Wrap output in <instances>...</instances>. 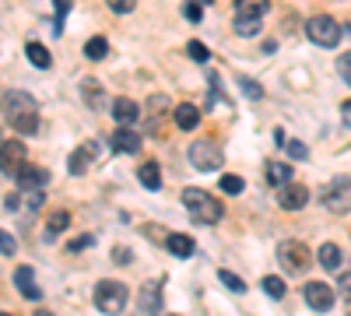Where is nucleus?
Wrapping results in <instances>:
<instances>
[{
	"instance_id": "nucleus-30",
	"label": "nucleus",
	"mask_w": 351,
	"mask_h": 316,
	"mask_svg": "<svg viewBox=\"0 0 351 316\" xmlns=\"http://www.w3.org/2000/svg\"><path fill=\"white\" fill-rule=\"evenodd\" d=\"M218 183H221L225 193H243V176H236V172H225Z\"/></svg>"
},
{
	"instance_id": "nucleus-12",
	"label": "nucleus",
	"mask_w": 351,
	"mask_h": 316,
	"mask_svg": "<svg viewBox=\"0 0 351 316\" xmlns=\"http://www.w3.org/2000/svg\"><path fill=\"white\" fill-rule=\"evenodd\" d=\"M14 284H18V292H21L25 299H32V302H39V299H43V292H39V284H36L32 267H18V271H14Z\"/></svg>"
},
{
	"instance_id": "nucleus-39",
	"label": "nucleus",
	"mask_w": 351,
	"mask_h": 316,
	"mask_svg": "<svg viewBox=\"0 0 351 316\" xmlns=\"http://www.w3.org/2000/svg\"><path fill=\"white\" fill-rule=\"evenodd\" d=\"M25 204L32 208V211L43 208V190H25Z\"/></svg>"
},
{
	"instance_id": "nucleus-33",
	"label": "nucleus",
	"mask_w": 351,
	"mask_h": 316,
	"mask_svg": "<svg viewBox=\"0 0 351 316\" xmlns=\"http://www.w3.org/2000/svg\"><path fill=\"white\" fill-rule=\"evenodd\" d=\"M337 295H341L344 302H351V271H344V274L337 278Z\"/></svg>"
},
{
	"instance_id": "nucleus-46",
	"label": "nucleus",
	"mask_w": 351,
	"mask_h": 316,
	"mask_svg": "<svg viewBox=\"0 0 351 316\" xmlns=\"http://www.w3.org/2000/svg\"><path fill=\"white\" fill-rule=\"evenodd\" d=\"M0 316H11V313H0Z\"/></svg>"
},
{
	"instance_id": "nucleus-23",
	"label": "nucleus",
	"mask_w": 351,
	"mask_h": 316,
	"mask_svg": "<svg viewBox=\"0 0 351 316\" xmlns=\"http://www.w3.org/2000/svg\"><path fill=\"white\" fill-rule=\"evenodd\" d=\"M25 53H28V60H32L39 71H46V67L53 64V56H49V49H46L43 42H28V46H25Z\"/></svg>"
},
{
	"instance_id": "nucleus-14",
	"label": "nucleus",
	"mask_w": 351,
	"mask_h": 316,
	"mask_svg": "<svg viewBox=\"0 0 351 316\" xmlns=\"http://www.w3.org/2000/svg\"><path fill=\"white\" fill-rule=\"evenodd\" d=\"M112 117H116V123L130 127V123H137V117H141V106H137L134 99H116V102H112Z\"/></svg>"
},
{
	"instance_id": "nucleus-37",
	"label": "nucleus",
	"mask_w": 351,
	"mask_h": 316,
	"mask_svg": "<svg viewBox=\"0 0 351 316\" xmlns=\"http://www.w3.org/2000/svg\"><path fill=\"white\" fill-rule=\"evenodd\" d=\"M18 250V243H14V236H8L4 232V228H0V253H4V256H11Z\"/></svg>"
},
{
	"instance_id": "nucleus-32",
	"label": "nucleus",
	"mask_w": 351,
	"mask_h": 316,
	"mask_svg": "<svg viewBox=\"0 0 351 316\" xmlns=\"http://www.w3.org/2000/svg\"><path fill=\"white\" fill-rule=\"evenodd\" d=\"M285 148H288V155H291V158H299V162H302V158H309V148L302 145V141H285Z\"/></svg>"
},
{
	"instance_id": "nucleus-17",
	"label": "nucleus",
	"mask_w": 351,
	"mask_h": 316,
	"mask_svg": "<svg viewBox=\"0 0 351 316\" xmlns=\"http://www.w3.org/2000/svg\"><path fill=\"white\" fill-rule=\"evenodd\" d=\"M137 180H141L144 190H158V186H162V169H158V162H144V165L137 169Z\"/></svg>"
},
{
	"instance_id": "nucleus-10",
	"label": "nucleus",
	"mask_w": 351,
	"mask_h": 316,
	"mask_svg": "<svg viewBox=\"0 0 351 316\" xmlns=\"http://www.w3.org/2000/svg\"><path fill=\"white\" fill-rule=\"evenodd\" d=\"M278 200H281V208H285V211H299V208H306V204H309V190H306L302 183L291 180V183H285V186H281Z\"/></svg>"
},
{
	"instance_id": "nucleus-22",
	"label": "nucleus",
	"mask_w": 351,
	"mask_h": 316,
	"mask_svg": "<svg viewBox=\"0 0 351 316\" xmlns=\"http://www.w3.org/2000/svg\"><path fill=\"white\" fill-rule=\"evenodd\" d=\"M67 165H71V172H74V176H84V172H88V165H92V145H88V148L81 145L77 151H71V162H67Z\"/></svg>"
},
{
	"instance_id": "nucleus-31",
	"label": "nucleus",
	"mask_w": 351,
	"mask_h": 316,
	"mask_svg": "<svg viewBox=\"0 0 351 316\" xmlns=\"http://www.w3.org/2000/svg\"><path fill=\"white\" fill-rule=\"evenodd\" d=\"M239 88H243V92H246L253 102H256V99H263V88H260L256 81H250V77H239Z\"/></svg>"
},
{
	"instance_id": "nucleus-3",
	"label": "nucleus",
	"mask_w": 351,
	"mask_h": 316,
	"mask_svg": "<svg viewBox=\"0 0 351 316\" xmlns=\"http://www.w3.org/2000/svg\"><path fill=\"white\" fill-rule=\"evenodd\" d=\"M127 299H130V289H127L123 281H99V284H95V306H99L106 316L123 313Z\"/></svg>"
},
{
	"instance_id": "nucleus-1",
	"label": "nucleus",
	"mask_w": 351,
	"mask_h": 316,
	"mask_svg": "<svg viewBox=\"0 0 351 316\" xmlns=\"http://www.w3.org/2000/svg\"><path fill=\"white\" fill-rule=\"evenodd\" d=\"M0 112L18 134H39V106L28 92H4Z\"/></svg>"
},
{
	"instance_id": "nucleus-38",
	"label": "nucleus",
	"mask_w": 351,
	"mask_h": 316,
	"mask_svg": "<svg viewBox=\"0 0 351 316\" xmlns=\"http://www.w3.org/2000/svg\"><path fill=\"white\" fill-rule=\"evenodd\" d=\"M337 74L351 84V53H341V60H337Z\"/></svg>"
},
{
	"instance_id": "nucleus-9",
	"label": "nucleus",
	"mask_w": 351,
	"mask_h": 316,
	"mask_svg": "<svg viewBox=\"0 0 351 316\" xmlns=\"http://www.w3.org/2000/svg\"><path fill=\"white\" fill-rule=\"evenodd\" d=\"M302 295H306V302L313 306V309H319V313H327L330 306H334V289L330 284H324V281H309L306 289H302Z\"/></svg>"
},
{
	"instance_id": "nucleus-40",
	"label": "nucleus",
	"mask_w": 351,
	"mask_h": 316,
	"mask_svg": "<svg viewBox=\"0 0 351 316\" xmlns=\"http://www.w3.org/2000/svg\"><path fill=\"white\" fill-rule=\"evenodd\" d=\"M53 4H56V32H60V21H64V14L71 8V0H53Z\"/></svg>"
},
{
	"instance_id": "nucleus-11",
	"label": "nucleus",
	"mask_w": 351,
	"mask_h": 316,
	"mask_svg": "<svg viewBox=\"0 0 351 316\" xmlns=\"http://www.w3.org/2000/svg\"><path fill=\"white\" fill-rule=\"evenodd\" d=\"M112 151H120V155H134V151H141V134H134L130 127H120L112 134Z\"/></svg>"
},
{
	"instance_id": "nucleus-4",
	"label": "nucleus",
	"mask_w": 351,
	"mask_h": 316,
	"mask_svg": "<svg viewBox=\"0 0 351 316\" xmlns=\"http://www.w3.org/2000/svg\"><path fill=\"white\" fill-rule=\"evenodd\" d=\"M186 158L197 172H215V169H221L225 151L215 145V141H193V145L186 148Z\"/></svg>"
},
{
	"instance_id": "nucleus-15",
	"label": "nucleus",
	"mask_w": 351,
	"mask_h": 316,
	"mask_svg": "<svg viewBox=\"0 0 351 316\" xmlns=\"http://www.w3.org/2000/svg\"><path fill=\"white\" fill-rule=\"evenodd\" d=\"M172 123L180 127V130H193V127L200 123V109H197V106H190V102L176 106V112H172Z\"/></svg>"
},
{
	"instance_id": "nucleus-35",
	"label": "nucleus",
	"mask_w": 351,
	"mask_h": 316,
	"mask_svg": "<svg viewBox=\"0 0 351 316\" xmlns=\"http://www.w3.org/2000/svg\"><path fill=\"white\" fill-rule=\"evenodd\" d=\"M183 18H186V21H200V18H204V11H200L197 0H186V4H183Z\"/></svg>"
},
{
	"instance_id": "nucleus-45",
	"label": "nucleus",
	"mask_w": 351,
	"mask_h": 316,
	"mask_svg": "<svg viewBox=\"0 0 351 316\" xmlns=\"http://www.w3.org/2000/svg\"><path fill=\"white\" fill-rule=\"evenodd\" d=\"M36 316H53V313H46V309H39V313H36Z\"/></svg>"
},
{
	"instance_id": "nucleus-29",
	"label": "nucleus",
	"mask_w": 351,
	"mask_h": 316,
	"mask_svg": "<svg viewBox=\"0 0 351 316\" xmlns=\"http://www.w3.org/2000/svg\"><path fill=\"white\" fill-rule=\"evenodd\" d=\"M81 95L88 99V106H95V109L102 106V99H99V95H102V88H99L95 81H84V84H81Z\"/></svg>"
},
{
	"instance_id": "nucleus-24",
	"label": "nucleus",
	"mask_w": 351,
	"mask_h": 316,
	"mask_svg": "<svg viewBox=\"0 0 351 316\" xmlns=\"http://www.w3.org/2000/svg\"><path fill=\"white\" fill-rule=\"evenodd\" d=\"M271 8V0H236V14H253V18H263Z\"/></svg>"
},
{
	"instance_id": "nucleus-34",
	"label": "nucleus",
	"mask_w": 351,
	"mask_h": 316,
	"mask_svg": "<svg viewBox=\"0 0 351 316\" xmlns=\"http://www.w3.org/2000/svg\"><path fill=\"white\" fill-rule=\"evenodd\" d=\"M106 4H109L116 14H130V11L137 8V0H106Z\"/></svg>"
},
{
	"instance_id": "nucleus-41",
	"label": "nucleus",
	"mask_w": 351,
	"mask_h": 316,
	"mask_svg": "<svg viewBox=\"0 0 351 316\" xmlns=\"http://www.w3.org/2000/svg\"><path fill=\"white\" fill-rule=\"evenodd\" d=\"M112 260H120V264H130V260H134V253H130L127 246H116V250H112Z\"/></svg>"
},
{
	"instance_id": "nucleus-26",
	"label": "nucleus",
	"mask_w": 351,
	"mask_h": 316,
	"mask_svg": "<svg viewBox=\"0 0 351 316\" xmlns=\"http://www.w3.org/2000/svg\"><path fill=\"white\" fill-rule=\"evenodd\" d=\"M67 225H71V215H67V211H53V215H49V221H46L49 239H53V232H64Z\"/></svg>"
},
{
	"instance_id": "nucleus-21",
	"label": "nucleus",
	"mask_w": 351,
	"mask_h": 316,
	"mask_svg": "<svg viewBox=\"0 0 351 316\" xmlns=\"http://www.w3.org/2000/svg\"><path fill=\"white\" fill-rule=\"evenodd\" d=\"M165 246H169V253H176V256H190V253H193V239L183 236V232H169V236H165Z\"/></svg>"
},
{
	"instance_id": "nucleus-25",
	"label": "nucleus",
	"mask_w": 351,
	"mask_h": 316,
	"mask_svg": "<svg viewBox=\"0 0 351 316\" xmlns=\"http://www.w3.org/2000/svg\"><path fill=\"white\" fill-rule=\"evenodd\" d=\"M106 53H109V42H106L102 36H95V39H88V46H84V56H88V60H102Z\"/></svg>"
},
{
	"instance_id": "nucleus-6",
	"label": "nucleus",
	"mask_w": 351,
	"mask_h": 316,
	"mask_svg": "<svg viewBox=\"0 0 351 316\" xmlns=\"http://www.w3.org/2000/svg\"><path fill=\"white\" fill-rule=\"evenodd\" d=\"M306 36H309L316 46L330 49V46H337V42H341V25H337L334 18H327V14H316V18H309V21H306Z\"/></svg>"
},
{
	"instance_id": "nucleus-44",
	"label": "nucleus",
	"mask_w": 351,
	"mask_h": 316,
	"mask_svg": "<svg viewBox=\"0 0 351 316\" xmlns=\"http://www.w3.org/2000/svg\"><path fill=\"white\" fill-rule=\"evenodd\" d=\"M4 204H8V211H18V193H11V197L4 200Z\"/></svg>"
},
{
	"instance_id": "nucleus-16",
	"label": "nucleus",
	"mask_w": 351,
	"mask_h": 316,
	"mask_svg": "<svg viewBox=\"0 0 351 316\" xmlns=\"http://www.w3.org/2000/svg\"><path fill=\"white\" fill-rule=\"evenodd\" d=\"M316 260H319V267H324V271L337 274V267L344 264V253L334 243H324V246H319V253H316Z\"/></svg>"
},
{
	"instance_id": "nucleus-2",
	"label": "nucleus",
	"mask_w": 351,
	"mask_h": 316,
	"mask_svg": "<svg viewBox=\"0 0 351 316\" xmlns=\"http://www.w3.org/2000/svg\"><path fill=\"white\" fill-rule=\"evenodd\" d=\"M183 204H186L190 218H193V221H200V225H218V221H221V215H225L221 200H218V197H211L208 190H197V186H186V190H183Z\"/></svg>"
},
{
	"instance_id": "nucleus-19",
	"label": "nucleus",
	"mask_w": 351,
	"mask_h": 316,
	"mask_svg": "<svg viewBox=\"0 0 351 316\" xmlns=\"http://www.w3.org/2000/svg\"><path fill=\"white\" fill-rule=\"evenodd\" d=\"M232 28H236L239 36H260V28H263V18H253V14H236V21H232Z\"/></svg>"
},
{
	"instance_id": "nucleus-28",
	"label": "nucleus",
	"mask_w": 351,
	"mask_h": 316,
	"mask_svg": "<svg viewBox=\"0 0 351 316\" xmlns=\"http://www.w3.org/2000/svg\"><path fill=\"white\" fill-rule=\"evenodd\" d=\"M218 281L225 284V289H232V292H246V284H243V278H239V274H232V271H225V267L218 271Z\"/></svg>"
},
{
	"instance_id": "nucleus-20",
	"label": "nucleus",
	"mask_w": 351,
	"mask_h": 316,
	"mask_svg": "<svg viewBox=\"0 0 351 316\" xmlns=\"http://www.w3.org/2000/svg\"><path fill=\"white\" fill-rule=\"evenodd\" d=\"M267 180H271V186H285V183H291V165L288 162H267Z\"/></svg>"
},
{
	"instance_id": "nucleus-7",
	"label": "nucleus",
	"mask_w": 351,
	"mask_h": 316,
	"mask_svg": "<svg viewBox=\"0 0 351 316\" xmlns=\"http://www.w3.org/2000/svg\"><path fill=\"white\" fill-rule=\"evenodd\" d=\"M324 208L334 211V215H348L351 211V180L348 176L330 180V186L324 190Z\"/></svg>"
},
{
	"instance_id": "nucleus-18",
	"label": "nucleus",
	"mask_w": 351,
	"mask_h": 316,
	"mask_svg": "<svg viewBox=\"0 0 351 316\" xmlns=\"http://www.w3.org/2000/svg\"><path fill=\"white\" fill-rule=\"evenodd\" d=\"M141 309L148 313V316H155V313L162 309V292H158V284H144V289H141Z\"/></svg>"
},
{
	"instance_id": "nucleus-47",
	"label": "nucleus",
	"mask_w": 351,
	"mask_h": 316,
	"mask_svg": "<svg viewBox=\"0 0 351 316\" xmlns=\"http://www.w3.org/2000/svg\"><path fill=\"white\" fill-rule=\"evenodd\" d=\"M172 316H176V313H172Z\"/></svg>"
},
{
	"instance_id": "nucleus-43",
	"label": "nucleus",
	"mask_w": 351,
	"mask_h": 316,
	"mask_svg": "<svg viewBox=\"0 0 351 316\" xmlns=\"http://www.w3.org/2000/svg\"><path fill=\"white\" fill-rule=\"evenodd\" d=\"M341 120L351 127V102H344V106H341Z\"/></svg>"
},
{
	"instance_id": "nucleus-36",
	"label": "nucleus",
	"mask_w": 351,
	"mask_h": 316,
	"mask_svg": "<svg viewBox=\"0 0 351 316\" xmlns=\"http://www.w3.org/2000/svg\"><path fill=\"white\" fill-rule=\"evenodd\" d=\"M186 53L193 56V60H200V64H204V60H208V56H211V53H208V46H204V42H190V46H186Z\"/></svg>"
},
{
	"instance_id": "nucleus-8",
	"label": "nucleus",
	"mask_w": 351,
	"mask_h": 316,
	"mask_svg": "<svg viewBox=\"0 0 351 316\" xmlns=\"http://www.w3.org/2000/svg\"><path fill=\"white\" fill-rule=\"evenodd\" d=\"M0 169L11 180H18V172L25 169V145L21 141H0Z\"/></svg>"
},
{
	"instance_id": "nucleus-42",
	"label": "nucleus",
	"mask_w": 351,
	"mask_h": 316,
	"mask_svg": "<svg viewBox=\"0 0 351 316\" xmlns=\"http://www.w3.org/2000/svg\"><path fill=\"white\" fill-rule=\"evenodd\" d=\"M92 243H95V236H81V239H74V243H71L67 250H74V253H77V250H88Z\"/></svg>"
},
{
	"instance_id": "nucleus-13",
	"label": "nucleus",
	"mask_w": 351,
	"mask_h": 316,
	"mask_svg": "<svg viewBox=\"0 0 351 316\" xmlns=\"http://www.w3.org/2000/svg\"><path fill=\"white\" fill-rule=\"evenodd\" d=\"M46 183H49V172H46V169L25 165V169L18 172V186H21V190H43Z\"/></svg>"
},
{
	"instance_id": "nucleus-27",
	"label": "nucleus",
	"mask_w": 351,
	"mask_h": 316,
	"mask_svg": "<svg viewBox=\"0 0 351 316\" xmlns=\"http://www.w3.org/2000/svg\"><path fill=\"white\" fill-rule=\"evenodd\" d=\"M260 289L267 292L271 299H285V281H281V278H274V274L263 278V281H260Z\"/></svg>"
},
{
	"instance_id": "nucleus-5",
	"label": "nucleus",
	"mask_w": 351,
	"mask_h": 316,
	"mask_svg": "<svg viewBox=\"0 0 351 316\" xmlns=\"http://www.w3.org/2000/svg\"><path fill=\"white\" fill-rule=\"evenodd\" d=\"M278 260H281V267H285L288 274H306L309 264H313V256H309V246L288 239V243L278 246Z\"/></svg>"
}]
</instances>
